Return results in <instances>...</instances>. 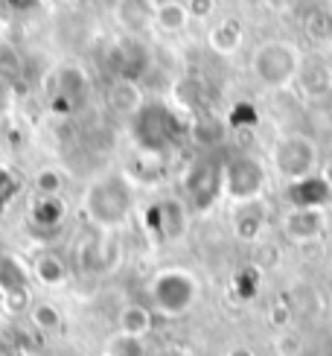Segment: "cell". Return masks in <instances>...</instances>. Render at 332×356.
Masks as SVG:
<instances>
[{"label":"cell","mask_w":332,"mask_h":356,"mask_svg":"<svg viewBox=\"0 0 332 356\" xmlns=\"http://www.w3.org/2000/svg\"><path fill=\"white\" fill-rule=\"evenodd\" d=\"M149 216H152L149 225L155 228L160 240H178V236H184V231H187V211L178 199H166V202L152 204Z\"/></svg>","instance_id":"cell-6"},{"label":"cell","mask_w":332,"mask_h":356,"mask_svg":"<svg viewBox=\"0 0 332 356\" xmlns=\"http://www.w3.org/2000/svg\"><path fill=\"white\" fill-rule=\"evenodd\" d=\"M65 187V175L56 167H44L35 172V193L38 196H62Z\"/></svg>","instance_id":"cell-19"},{"label":"cell","mask_w":332,"mask_h":356,"mask_svg":"<svg viewBox=\"0 0 332 356\" xmlns=\"http://www.w3.org/2000/svg\"><path fill=\"white\" fill-rule=\"evenodd\" d=\"M29 318H33V324L38 330H44V333H56L58 327H62V309H58L56 304H50V301H38L33 309H29Z\"/></svg>","instance_id":"cell-17"},{"label":"cell","mask_w":332,"mask_h":356,"mask_svg":"<svg viewBox=\"0 0 332 356\" xmlns=\"http://www.w3.org/2000/svg\"><path fill=\"white\" fill-rule=\"evenodd\" d=\"M108 97H111V106H114L119 114H134V117H138V114L146 108L138 79H117V82L111 85Z\"/></svg>","instance_id":"cell-10"},{"label":"cell","mask_w":332,"mask_h":356,"mask_svg":"<svg viewBox=\"0 0 332 356\" xmlns=\"http://www.w3.org/2000/svg\"><path fill=\"white\" fill-rule=\"evenodd\" d=\"M9 6H15V9H24V3H21V0H9ZM26 6L33 9V6H35V0H26Z\"/></svg>","instance_id":"cell-23"},{"label":"cell","mask_w":332,"mask_h":356,"mask_svg":"<svg viewBox=\"0 0 332 356\" xmlns=\"http://www.w3.org/2000/svg\"><path fill=\"white\" fill-rule=\"evenodd\" d=\"M222 184L224 193L233 199V202H254L256 196L263 193L265 187V170L256 158L251 155H239L233 158L228 167L222 170Z\"/></svg>","instance_id":"cell-4"},{"label":"cell","mask_w":332,"mask_h":356,"mask_svg":"<svg viewBox=\"0 0 332 356\" xmlns=\"http://www.w3.org/2000/svg\"><path fill=\"white\" fill-rule=\"evenodd\" d=\"M149 298L160 316L178 318L199 298V280L184 269H163L149 284Z\"/></svg>","instance_id":"cell-2"},{"label":"cell","mask_w":332,"mask_h":356,"mask_svg":"<svg viewBox=\"0 0 332 356\" xmlns=\"http://www.w3.org/2000/svg\"><path fill=\"white\" fill-rule=\"evenodd\" d=\"M263 213L254 211V202H245L242 211L236 213L233 219V228H236V236H242V240H256V236L263 234Z\"/></svg>","instance_id":"cell-16"},{"label":"cell","mask_w":332,"mask_h":356,"mask_svg":"<svg viewBox=\"0 0 332 356\" xmlns=\"http://www.w3.org/2000/svg\"><path fill=\"white\" fill-rule=\"evenodd\" d=\"M155 9H158L155 0H119L117 18L128 33L138 35V33H143V29H149L155 24Z\"/></svg>","instance_id":"cell-7"},{"label":"cell","mask_w":332,"mask_h":356,"mask_svg":"<svg viewBox=\"0 0 332 356\" xmlns=\"http://www.w3.org/2000/svg\"><path fill=\"white\" fill-rule=\"evenodd\" d=\"M239 44H242V29H239L236 21H224L210 33V47H213L216 53H222V56L233 53Z\"/></svg>","instance_id":"cell-14"},{"label":"cell","mask_w":332,"mask_h":356,"mask_svg":"<svg viewBox=\"0 0 332 356\" xmlns=\"http://www.w3.org/2000/svg\"><path fill=\"white\" fill-rule=\"evenodd\" d=\"M190 9L187 3H181V0H163V3H158L155 9V26L160 29V33H181L187 24H190Z\"/></svg>","instance_id":"cell-12"},{"label":"cell","mask_w":332,"mask_h":356,"mask_svg":"<svg viewBox=\"0 0 332 356\" xmlns=\"http://www.w3.org/2000/svg\"><path fill=\"white\" fill-rule=\"evenodd\" d=\"M24 289H26L24 266L15 260V257H0V295L24 292Z\"/></svg>","instance_id":"cell-15"},{"label":"cell","mask_w":332,"mask_h":356,"mask_svg":"<svg viewBox=\"0 0 332 356\" xmlns=\"http://www.w3.org/2000/svg\"><path fill=\"white\" fill-rule=\"evenodd\" d=\"M297 62H300V56H297V50L292 47V44L268 41V44H263V47L254 53L251 67H254L256 79H260L263 85L277 88V85H285L294 76Z\"/></svg>","instance_id":"cell-3"},{"label":"cell","mask_w":332,"mask_h":356,"mask_svg":"<svg viewBox=\"0 0 332 356\" xmlns=\"http://www.w3.org/2000/svg\"><path fill=\"white\" fill-rule=\"evenodd\" d=\"M160 356H184V353H181V350H163Z\"/></svg>","instance_id":"cell-24"},{"label":"cell","mask_w":332,"mask_h":356,"mask_svg":"<svg viewBox=\"0 0 332 356\" xmlns=\"http://www.w3.org/2000/svg\"><path fill=\"white\" fill-rule=\"evenodd\" d=\"M105 353H111V356H146V345H143V339L114 333L108 339V345H105Z\"/></svg>","instance_id":"cell-18"},{"label":"cell","mask_w":332,"mask_h":356,"mask_svg":"<svg viewBox=\"0 0 332 356\" xmlns=\"http://www.w3.org/2000/svg\"><path fill=\"white\" fill-rule=\"evenodd\" d=\"M155 327V313L146 304H126L117 316V333L146 339Z\"/></svg>","instance_id":"cell-8"},{"label":"cell","mask_w":332,"mask_h":356,"mask_svg":"<svg viewBox=\"0 0 332 356\" xmlns=\"http://www.w3.org/2000/svg\"><path fill=\"white\" fill-rule=\"evenodd\" d=\"M321 228H324V216H321L318 207H294V211L285 216V234L297 243L318 236Z\"/></svg>","instance_id":"cell-9"},{"label":"cell","mask_w":332,"mask_h":356,"mask_svg":"<svg viewBox=\"0 0 332 356\" xmlns=\"http://www.w3.org/2000/svg\"><path fill=\"white\" fill-rule=\"evenodd\" d=\"M33 222L41 228H53L62 222L65 216V204H62V196H38L35 204H33Z\"/></svg>","instance_id":"cell-13"},{"label":"cell","mask_w":332,"mask_h":356,"mask_svg":"<svg viewBox=\"0 0 332 356\" xmlns=\"http://www.w3.org/2000/svg\"><path fill=\"white\" fill-rule=\"evenodd\" d=\"M321 178H324V184L332 190V161H329V164L324 167V175H321Z\"/></svg>","instance_id":"cell-21"},{"label":"cell","mask_w":332,"mask_h":356,"mask_svg":"<svg viewBox=\"0 0 332 356\" xmlns=\"http://www.w3.org/2000/svg\"><path fill=\"white\" fill-rule=\"evenodd\" d=\"M33 275L41 286H47V289H58V286H65L67 284V266L62 257H56V254H38L35 263H33Z\"/></svg>","instance_id":"cell-11"},{"label":"cell","mask_w":332,"mask_h":356,"mask_svg":"<svg viewBox=\"0 0 332 356\" xmlns=\"http://www.w3.org/2000/svg\"><path fill=\"white\" fill-rule=\"evenodd\" d=\"M85 216L90 225H97L102 234H111L126 225V219L134 211V190L131 181L123 172H108L97 178L94 184L85 190Z\"/></svg>","instance_id":"cell-1"},{"label":"cell","mask_w":332,"mask_h":356,"mask_svg":"<svg viewBox=\"0 0 332 356\" xmlns=\"http://www.w3.org/2000/svg\"><path fill=\"white\" fill-rule=\"evenodd\" d=\"M228 356H254V350L251 348H233V350H228Z\"/></svg>","instance_id":"cell-22"},{"label":"cell","mask_w":332,"mask_h":356,"mask_svg":"<svg viewBox=\"0 0 332 356\" xmlns=\"http://www.w3.org/2000/svg\"><path fill=\"white\" fill-rule=\"evenodd\" d=\"M102 356H111V353H102Z\"/></svg>","instance_id":"cell-25"},{"label":"cell","mask_w":332,"mask_h":356,"mask_svg":"<svg viewBox=\"0 0 332 356\" xmlns=\"http://www.w3.org/2000/svg\"><path fill=\"white\" fill-rule=\"evenodd\" d=\"M274 161H277V170L285 178H292V181L309 178L315 170V143L304 138H289L274 149Z\"/></svg>","instance_id":"cell-5"},{"label":"cell","mask_w":332,"mask_h":356,"mask_svg":"<svg viewBox=\"0 0 332 356\" xmlns=\"http://www.w3.org/2000/svg\"><path fill=\"white\" fill-rule=\"evenodd\" d=\"M213 6H216V0H187V9L192 18H207L213 12Z\"/></svg>","instance_id":"cell-20"}]
</instances>
